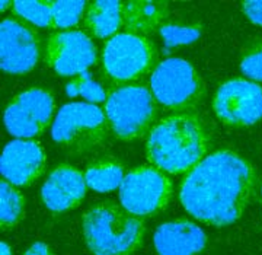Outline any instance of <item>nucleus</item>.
I'll return each instance as SVG.
<instances>
[{
    "label": "nucleus",
    "instance_id": "nucleus-5",
    "mask_svg": "<svg viewBox=\"0 0 262 255\" xmlns=\"http://www.w3.org/2000/svg\"><path fill=\"white\" fill-rule=\"evenodd\" d=\"M110 130L105 110L88 102H70L57 113L51 136L66 151L84 153L102 146Z\"/></svg>",
    "mask_w": 262,
    "mask_h": 255
},
{
    "label": "nucleus",
    "instance_id": "nucleus-10",
    "mask_svg": "<svg viewBox=\"0 0 262 255\" xmlns=\"http://www.w3.org/2000/svg\"><path fill=\"white\" fill-rule=\"evenodd\" d=\"M213 110L226 125H253L262 118V86L246 79L226 80L215 92Z\"/></svg>",
    "mask_w": 262,
    "mask_h": 255
},
{
    "label": "nucleus",
    "instance_id": "nucleus-13",
    "mask_svg": "<svg viewBox=\"0 0 262 255\" xmlns=\"http://www.w3.org/2000/svg\"><path fill=\"white\" fill-rule=\"evenodd\" d=\"M47 156L34 140H13L5 146L0 158L3 180L15 187H28L44 174Z\"/></svg>",
    "mask_w": 262,
    "mask_h": 255
},
{
    "label": "nucleus",
    "instance_id": "nucleus-18",
    "mask_svg": "<svg viewBox=\"0 0 262 255\" xmlns=\"http://www.w3.org/2000/svg\"><path fill=\"white\" fill-rule=\"evenodd\" d=\"M124 177V166L114 158H99L84 171L88 187L98 193H110L120 188Z\"/></svg>",
    "mask_w": 262,
    "mask_h": 255
},
{
    "label": "nucleus",
    "instance_id": "nucleus-15",
    "mask_svg": "<svg viewBox=\"0 0 262 255\" xmlns=\"http://www.w3.org/2000/svg\"><path fill=\"white\" fill-rule=\"evenodd\" d=\"M153 244L155 249L162 255L198 254L207 248V237L195 223L179 219L158 227Z\"/></svg>",
    "mask_w": 262,
    "mask_h": 255
},
{
    "label": "nucleus",
    "instance_id": "nucleus-27",
    "mask_svg": "<svg viewBox=\"0 0 262 255\" xmlns=\"http://www.w3.org/2000/svg\"><path fill=\"white\" fill-rule=\"evenodd\" d=\"M0 246H2V254H12V249H10V246L6 242H2Z\"/></svg>",
    "mask_w": 262,
    "mask_h": 255
},
{
    "label": "nucleus",
    "instance_id": "nucleus-19",
    "mask_svg": "<svg viewBox=\"0 0 262 255\" xmlns=\"http://www.w3.org/2000/svg\"><path fill=\"white\" fill-rule=\"evenodd\" d=\"M0 225L2 229H12L25 216V199L10 182H0Z\"/></svg>",
    "mask_w": 262,
    "mask_h": 255
},
{
    "label": "nucleus",
    "instance_id": "nucleus-11",
    "mask_svg": "<svg viewBox=\"0 0 262 255\" xmlns=\"http://www.w3.org/2000/svg\"><path fill=\"white\" fill-rule=\"evenodd\" d=\"M39 37L32 27L16 18L0 24V66L5 73L25 75L39 60Z\"/></svg>",
    "mask_w": 262,
    "mask_h": 255
},
{
    "label": "nucleus",
    "instance_id": "nucleus-12",
    "mask_svg": "<svg viewBox=\"0 0 262 255\" xmlns=\"http://www.w3.org/2000/svg\"><path fill=\"white\" fill-rule=\"evenodd\" d=\"M44 60L57 75H82L96 63V48L83 31L54 32L47 39Z\"/></svg>",
    "mask_w": 262,
    "mask_h": 255
},
{
    "label": "nucleus",
    "instance_id": "nucleus-23",
    "mask_svg": "<svg viewBox=\"0 0 262 255\" xmlns=\"http://www.w3.org/2000/svg\"><path fill=\"white\" fill-rule=\"evenodd\" d=\"M239 66L248 80L262 82V38H253L245 46Z\"/></svg>",
    "mask_w": 262,
    "mask_h": 255
},
{
    "label": "nucleus",
    "instance_id": "nucleus-24",
    "mask_svg": "<svg viewBox=\"0 0 262 255\" xmlns=\"http://www.w3.org/2000/svg\"><path fill=\"white\" fill-rule=\"evenodd\" d=\"M162 38L168 48L178 47L184 44H191L201 35V28L196 25H177V24H163L159 28Z\"/></svg>",
    "mask_w": 262,
    "mask_h": 255
},
{
    "label": "nucleus",
    "instance_id": "nucleus-9",
    "mask_svg": "<svg viewBox=\"0 0 262 255\" xmlns=\"http://www.w3.org/2000/svg\"><path fill=\"white\" fill-rule=\"evenodd\" d=\"M54 110L56 102L50 91L29 88L10 101L3 114V121L12 136L32 139L47 130Z\"/></svg>",
    "mask_w": 262,
    "mask_h": 255
},
{
    "label": "nucleus",
    "instance_id": "nucleus-16",
    "mask_svg": "<svg viewBox=\"0 0 262 255\" xmlns=\"http://www.w3.org/2000/svg\"><path fill=\"white\" fill-rule=\"evenodd\" d=\"M168 15L165 2L130 0L122 3V28L128 34L146 37L160 28Z\"/></svg>",
    "mask_w": 262,
    "mask_h": 255
},
{
    "label": "nucleus",
    "instance_id": "nucleus-6",
    "mask_svg": "<svg viewBox=\"0 0 262 255\" xmlns=\"http://www.w3.org/2000/svg\"><path fill=\"white\" fill-rule=\"evenodd\" d=\"M158 51L147 37L120 32L110 38L102 51L103 73L114 85H136L153 73Z\"/></svg>",
    "mask_w": 262,
    "mask_h": 255
},
{
    "label": "nucleus",
    "instance_id": "nucleus-8",
    "mask_svg": "<svg viewBox=\"0 0 262 255\" xmlns=\"http://www.w3.org/2000/svg\"><path fill=\"white\" fill-rule=\"evenodd\" d=\"M172 196V181L156 166H139L130 171L120 185L121 206L139 218H150L163 211Z\"/></svg>",
    "mask_w": 262,
    "mask_h": 255
},
{
    "label": "nucleus",
    "instance_id": "nucleus-14",
    "mask_svg": "<svg viewBox=\"0 0 262 255\" xmlns=\"http://www.w3.org/2000/svg\"><path fill=\"white\" fill-rule=\"evenodd\" d=\"M86 188L84 174L70 165H60L44 182L41 199L48 210L63 213L77 207L83 201Z\"/></svg>",
    "mask_w": 262,
    "mask_h": 255
},
{
    "label": "nucleus",
    "instance_id": "nucleus-20",
    "mask_svg": "<svg viewBox=\"0 0 262 255\" xmlns=\"http://www.w3.org/2000/svg\"><path fill=\"white\" fill-rule=\"evenodd\" d=\"M53 2H34V0H20L13 3V12L41 28L53 27V13H51Z\"/></svg>",
    "mask_w": 262,
    "mask_h": 255
},
{
    "label": "nucleus",
    "instance_id": "nucleus-29",
    "mask_svg": "<svg viewBox=\"0 0 262 255\" xmlns=\"http://www.w3.org/2000/svg\"><path fill=\"white\" fill-rule=\"evenodd\" d=\"M261 191H262V187H261Z\"/></svg>",
    "mask_w": 262,
    "mask_h": 255
},
{
    "label": "nucleus",
    "instance_id": "nucleus-7",
    "mask_svg": "<svg viewBox=\"0 0 262 255\" xmlns=\"http://www.w3.org/2000/svg\"><path fill=\"white\" fill-rule=\"evenodd\" d=\"M150 91L156 102L173 113L195 110L206 86L195 67L187 60L172 57L159 63L150 76Z\"/></svg>",
    "mask_w": 262,
    "mask_h": 255
},
{
    "label": "nucleus",
    "instance_id": "nucleus-3",
    "mask_svg": "<svg viewBox=\"0 0 262 255\" xmlns=\"http://www.w3.org/2000/svg\"><path fill=\"white\" fill-rule=\"evenodd\" d=\"M86 246L98 255H127L143 244L144 223L139 216L114 203L102 201L82 218Z\"/></svg>",
    "mask_w": 262,
    "mask_h": 255
},
{
    "label": "nucleus",
    "instance_id": "nucleus-28",
    "mask_svg": "<svg viewBox=\"0 0 262 255\" xmlns=\"http://www.w3.org/2000/svg\"><path fill=\"white\" fill-rule=\"evenodd\" d=\"M9 6H13V3H12V2H2L0 10H2V12H5V9H8Z\"/></svg>",
    "mask_w": 262,
    "mask_h": 255
},
{
    "label": "nucleus",
    "instance_id": "nucleus-25",
    "mask_svg": "<svg viewBox=\"0 0 262 255\" xmlns=\"http://www.w3.org/2000/svg\"><path fill=\"white\" fill-rule=\"evenodd\" d=\"M242 10L253 25L262 28V0H251L242 3Z\"/></svg>",
    "mask_w": 262,
    "mask_h": 255
},
{
    "label": "nucleus",
    "instance_id": "nucleus-21",
    "mask_svg": "<svg viewBox=\"0 0 262 255\" xmlns=\"http://www.w3.org/2000/svg\"><path fill=\"white\" fill-rule=\"evenodd\" d=\"M88 8L86 2L80 0H63V2H53L51 13H53V28L67 29L72 28L80 22Z\"/></svg>",
    "mask_w": 262,
    "mask_h": 255
},
{
    "label": "nucleus",
    "instance_id": "nucleus-4",
    "mask_svg": "<svg viewBox=\"0 0 262 255\" xmlns=\"http://www.w3.org/2000/svg\"><path fill=\"white\" fill-rule=\"evenodd\" d=\"M158 102L144 85L115 86L105 101L111 132L124 142L144 137L158 117Z\"/></svg>",
    "mask_w": 262,
    "mask_h": 255
},
{
    "label": "nucleus",
    "instance_id": "nucleus-2",
    "mask_svg": "<svg viewBox=\"0 0 262 255\" xmlns=\"http://www.w3.org/2000/svg\"><path fill=\"white\" fill-rule=\"evenodd\" d=\"M211 146L210 132L194 111L173 113L153 125L146 152L153 166L163 172L187 174L206 158Z\"/></svg>",
    "mask_w": 262,
    "mask_h": 255
},
{
    "label": "nucleus",
    "instance_id": "nucleus-26",
    "mask_svg": "<svg viewBox=\"0 0 262 255\" xmlns=\"http://www.w3.org/2000/svg\"><path fill=\"white\" fill-rule=\"evenodd\" d=\"M25 254L29 255H47L51 254V251H50V248H48L47 244H44V242H35V244H32L29 249L25 251Z\"/></svg>",
    "mask_w": 262,
    "mask_h": 255
},
{
    "label": "nucleus",
    "instance_id": "nucleus-17",
    "mask_svg": "<svg viewBox=\"0 0 262 255\" xmlns=\"http://www.w3.org/2000/svg\"><path fill=\"white\" fill-rule=\"evenodd\" d=\"M83 25L96 38H113L122 27V3L117 0H98L88 5Z\"/></svg>",
    "mask_w": 262,
    "mask_h": 255
},
{
    "label": "nucleus",
    "instance_id": "nucleus-1",
    "mask_svg": "<svg viewBox=\"0 0 262 255\" xmlns=\"http://www.w3.org/2000/svg\"><path fill=\"white\" fill-rule=\"evenodd\" d=\"M256 189L252 163L233 151H215L187 172L179 188L182 207L210 226L233 225Z\"/></svg>",
    "mask_w": 262,
    "mask_h": 255
},
{
    "label": "nucleus",
    "instance_id": "nucleus-22",
    "mask_svg": "<svg viewBox=\"0 0 262 255\" xmlns=\"http://www.w3.org/2000/svg\"><path fill=\"white\" fill-rule=\"evenodd\" d=\"M66 92L69 96L75 98V96H82L86 101L99 104L106 101L108 95L105 92L102 85H99L96 80L92 79L91 73L84 72L82 75H79L72 82H69L66 85Z\"/></svg>",
    "mask_w": 262,
    "mask_h": 255
}]
</instances>
